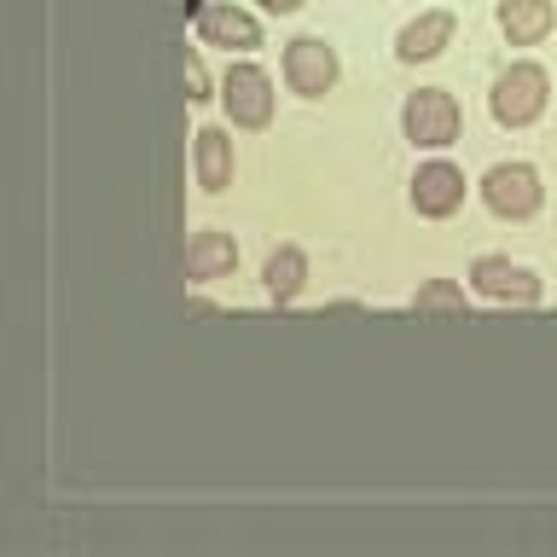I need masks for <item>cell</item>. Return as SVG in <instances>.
Masks as SVG:
<instances>
[{
  "instance_id": "5bb4252c",
  "label": "cell",
  "mask_w": 557,
  "mask_h": 557,
  "mask_svg": "<svg viewBox=\"0 0 557 557\" xmlns=\"http://www.w3.org/2000/svg\"><path fill=\"white\" fill-rule=\"evenodd\" d=\"M412 308H418V313H430V308L465 313V290H459V285H447V278H435V285H424V290L412 296Z\"/></svg>"
},
{
  "instance_id": "9a60e30c",
  "label": "cell",
  "mask_w": 557,
  "mask_h": 557,
  "mask_svg": "<svg viewBox=\"0 0 557 557\" xmlns=\"http://www.w3.org/2000/svg\"><path fill=\"white\" fill-rule=\"evenodd\" d=\"M186 99H191V104L209 99V70H203L198 52H186Z\"/></svg>"
},
{
  "instance_id": "8992f818",
  "label": "cell",
  "mask_w": 557,
  "mask_h": 557,
  "mask_svg": "<svg viewBox=\"0 0 557 557\" xmlns=\"http://www.w3.org/2000/svg\"><path fill=\"white\" fill-rule=\"evenodd\" d=\"M470 285L482 296H494V302H540V278L529 268H517L511 256H482L470 268Z\"/></svg>"
},
{
  "instance_id": "8fae6325",
  "label": "cell",
  "mask_w": 557,
  "mask_h": 557,
  "mask_svg": "<svg viewBox=\"0 0 557 557\" xmlns=\"http://www.w3.org/2000/svg\"><path fill=\"white\" fill-rule=\"evenodd\" d=\"M238 268V244L226 233H191L186 244V278H221Z\"/></svg>"
},
{
  "instance_id": "52a82bcc",
  "label": "cell",
  "mask_w": 557,
  "mask_h": 557,
  "mask_svg": "<svg viewBox=\"0 0 557 557\" xmlns=\"http://www.w3.org/2000/svg\"><path fill=\"white\" fill-rule=\"evenodd\" d=\"M191 24H198V41L203 47H226V52L261 47V24H256L250 12H238V7H203Z\"/></svg>"
},
{
  "instance_id": "277c9868",
  "label": "cell",
  "mask_w": 557,
  "mask_h": 557,
  "mask_svg": "<svg viewBox=\"0 0 557 557\" xmlns=\"http://www.w3.org/2000/svg\"><path fill=\"white\" fill-rule=\"evenodd\" d=\"M221 104H226V116H233L238 128H268V122H273V82H268V70L233 64V70H226V82H221Z\"/></svg>"
},
{
  "instance_id": "5b68a950",
  "label": "cell",
  "mask_w": 557,
  "mask_h": 557,
  "mask_svg": "<svg viewBox=\"0 0 557 557\" xmlns=\"http://www.w3.org/2000/svg\"><path fill=\"white\" fill-rule=\"evenodd\" d=\"M285 82L308 99L331 94V82H337V52H331L320 35H296V41L285 47Z\"/></svg>"
},
{
  "instance_id": "7a4b0ae2",
  "label": "cell",
  "mask_w": 557,
  "mask_h": 557,
  "mask_svg": "<svg viewBox=\"0 0 557 557\" xmlns=\"http://www.w3.org/2000/svg\"><path fill=\"white\" fill-rule=\"evenodd\" d=\"M400 128H407L412 146L442 151V146L459 139V104H453L447 87H418V94L407 99V111H400Z\"/></svg>"
},
{
  "instance_id": "6da1fadb",
  "label": "cell",
  "mask_w": 557,
  "mask_h": 557,
  "mask_svg": "<svg viewBox=\"0 0 557 557\" xmlns=\"http://www.w3.org/2000/svg\"><path fill=\"white\" fill-rule=\"evenodd\" d=\"M546 99H552L546 70L540 64H511L494 82V122L499 128H529V122H540V111H546Z\"/></svg>"
},
{
  "instance_id": "e0dca14e",
  "label": "cell",
  "mask_w": 557,
  "mask_h": 557,
  "mask_svg": "<svg viewBox=\"0 0 557 557\" xmlns=\"http://www.w3.org/2000/svg\"><path fill=\"white\" fill-rule=\"evenodd\" d=\"M203 12V0H186V17H198Z\"/></svg>"
},
{
  "instance_id": "9c48e42d",
  "label": "cell",
  "mask_w": 557,
  "mask_h": 557,
  "mask_svg": "<svg viewBox=\"0 0 557 557\" xmlns=\"http://www.w3.org/2000/svg\"><path fill=\"white\" fill-rule=\"evenodd\" d=\"M552 24H557L552 0H505V7H499V29L511 35V47H534V41H546Z\"/></svg>"
},
{
  "instance_id": "3957f363",
  "label": "cell",
  "mask_w": 557,
  "mask_h": 557,
  "mask_svg": "<svg viewBox=\"0 0 557 557\" xmlns=\"http://www.w3.org/2000/svg\"><path fill=\"white\" fill-rule=\"evenodd\" d=\"M482 198H487V209H494L499 221H529L546 191H540V174L529 163H499V169H487Z\"/></svg>"
},
{
  "instance_id": "30bf717a",
  "label": "cell",
  "mask_w": 557,
  "mask_h": 557,
  "mask_svg": "<svg viewBox=\"0 0 557 557\" xmlns=\"http://www.w3.org/2000/svg\"><path fill=\"white\" fill-rule=\"evenodd\" d=\"M453 41V12H424V17H412L407 29H400V41H395V52L407 64H424V59H435Z\"/></svg>"
},
{
  "instance_id": "ba28073f",
  "label": "cell",
  "mask_w": 557,
  "mask_h": 557,
  "mask_svg": "<svg viewBox=\"0 0 557 557\" xmlns=\"http://www.w3.org/2000/svg\"><path fill=\"white\" fill-rule=\"evenodd\" d=\"M412 203H418V215H430V221L453 215V209L465 203V174L453 163H424L412 174Z\"/></svg>"
},
{
  "instance_id": "2e32d148",
  "label": "cell",
  "mask_w": 557,
  "mask_h": 557,
  "mask_svg": "<svg viewBox=\"0 0 557 557\" xmlns=\"http://www.w3.org/2000/svg\"><path fill=\"white\" fill-rule=\"evenodd\" d=\"M261 7H268V12H296L302 0H261Z\"/></svg>"
},
{
  "instance_id": "4fadbf2b",
  "label": "cell",
  "mask_w": 557,
  "mask_h": 557,
  "mask_svg": "<svg viewBox=\"0 0 557 557\" xmlns=\"http://www.w3.org/2000/svg\"><path fill=\"white\" fill-rule=\"evenodd\" d=\"M302 278H308V256L296 250V244H278V250L268 256V296L273 302H296Z\"/></svg>"
},
{
  "instance_id": "7c38bea8",
  "label": "cell",
  "mask_w": 557,
  "mask_h": 557,
  "mask_svg": "<svg viewBox=\"0 0 557 557\" xmlns=\"http://www.w3.org/2000/svg\"><path fill=\"white\" fill-rule=\"evenodd\" d=\"M198 139V186L203 191H226V181H233V139H226L221 128H198L191 134Z\"/></svg>"
}]
</instances>
